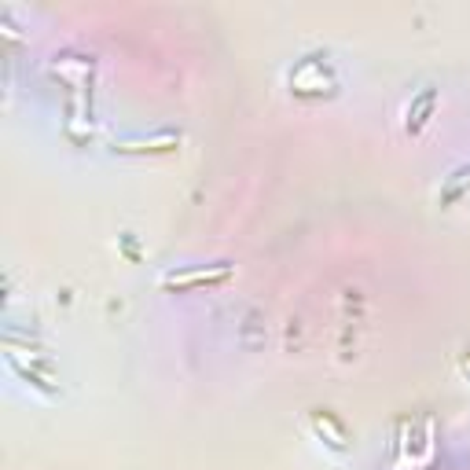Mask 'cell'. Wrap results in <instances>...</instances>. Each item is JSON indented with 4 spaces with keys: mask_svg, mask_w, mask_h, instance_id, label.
<instances>
[{
    "mask_svg": "<svg viewBox=\"0 0 470 470\" xmlns=\"http://www.w3.org/2000/svg\"><path fill=\"white\" fill-rule=\"evenodd\" d=\"M430 107H434V92H426L419 107H408V129H412V133H419V129L426 125V114H430Z\"/></svg>",
    "mask_w": 470,
    "mask_h": 470,
    "instance_id": "obj_1",
    "label": "cell"
}]
</instances>
